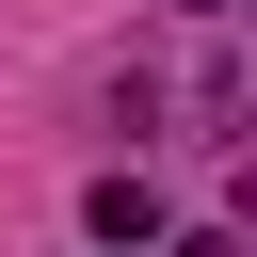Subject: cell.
<instances>
[{"instance_id": "cell-1", "label": "cell", "mask_w": 257, "mask_h": 257, "mask_svg": "<svg viewBox=\"0 0 257 257\" xmlns=\"http://www.w3.org/2000/svg\"><path fill=\"white\" fill-rule=\"evenodd\" d=\"M96 241H161V193L145 177H96Z\"/></svg>"}, {"instance_id": "cell-2", "label": "cell", "mask_w": 257, "mask_h": 257, "mask_svg": "<svg viewBox=\"0 0 257 257\" xmlns=\"http://www.w3.org/2000/svg\"><path fill=\"white\" fill-rule=\"evenodd\" d=\"M112 257H128V241H112Z\"/></svg>"}]
</instances>
